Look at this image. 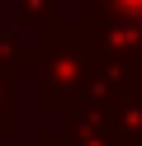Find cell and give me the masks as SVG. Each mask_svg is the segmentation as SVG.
Wrapping results in <instances>:
<instances>
[{
    "instance_id": "6da1fadb",
    "label": "cell",
    "mask_w": 142,
    "mask_h": 146,
    "mask_svg": "<svg viewBox=\"0 0 142 146\" xmlns=\"http://www.w3.org/2000/svg\"><path fill=\"white\" fill-rule=\"evenodd\" d=\"M104 52L95 47V38L85 33V24H57L43 42V57H38V104L47 113L62 118L66 108H76L90 90V76L100 66Z\"/></svg>"
},
{
    "instance_id": "3957f363",
    "label": "cell",
    "mask_w": 142,
    "mask_h": 146,
    "mask_svg": "<svg viewBox=\"0 0 142 146\" xmlns=\"http://www.w3.org/2000/svg\"><path fill=\"white\" fill-rule=\"evenodd\" d=\"M19 127V113H14V66L0 61V137Z\"/></svg>"
},
{
    "instance_id": "277c9868",
    "label": "cell",
    "mask_w": 142,
    "mask_h": 146,
    "mask_svg": "<svg viewBox=\"0 0 142 146\" xmlns=\"http://www.w3.org/2000/svg\"><path fill=\"white\" fill-rule=\"evenodd\" d=\"M133 80H137V85H142V66H133Z\"/></svg>"
},
{
    "instance_id": "7a4b0ae2",
    "label": "cell",
    "mask_w": 142,
    "mask_h": 146,
    "mask_svg": "<svg viewBox=\"0 0 142 146\" xmlns=\"http://www.w3.org/2000/svg\"><path fill=\"white\" fill-rule=\"evenodd\" d=\"M14 19L47 33V29L62 24V0H14Z\"/></svg>"
}]
</instances>
